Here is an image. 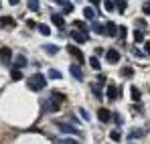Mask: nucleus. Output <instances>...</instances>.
<instances>
[{
  "label": "nucleus",
  "instance_id": "f257e3e1",
  "mask_svg": "<svg viewBox=\"0 0 150 144\" xmlns=\"http://www.w3.org/2000/svg\"><path fill=\"white\" fill-rule=\"evenodd\" d=\"M26 87H28L30 92H41V89L47 87V77H45L43 73H33V75L26 79Z\"/></svg>",
  "mask_w": 150,
  "mask_h": 144
},
{
  "label": "nucleus",
  "instance_id": "f03ea898",
  "mask_svg": "<svg viewBox=\"0 0 150 144\" xmlns=\"http://www.w3.org/2000/svg\"><path fill=\"white\" fill-rule=\"evenodd\" d=\"M65 99L63 94H59V92H53V96L49 99H45V104H43V112H57L59 108H61V101Z\"/></svg>",
  "mask_w": 150,
  "mask_h": 144
},
{
  "label": "nucleus",
  "instance_id": "7ed1b4c3",
  "mask_svg": "<svg viewBox=\"0 0 150 144\" xmlns=\"http://www.w3.org/2000/svg\"><path fill=\"white\" fill-rule=\"evenodd\" d=\"M10 61H12V51L8 47H2L0 49V63L2 65H10Z\"/></svg>",
  "mask_w": 150,
  "mask_h": 144
},
{
  "label": "nucleus",
  "instance_id": "20e7f679",
  "mask_svg": "<svg viewBox=\"0 0 150 144\" xmlns=\"http://www.w3.org/2000/svg\"><path fill=\"white\" fill-rule=\"evenodd\" d=\"M55 126L61 130V132H65V134H79V130L77 128H73V126H69V124H65V122H55Z\"/></svg>",
  "mask_w": 150,
  "mask_h": 144
},
{
  "label": "nucleus",
  "instance_id": "39448f33",
  "mask_svg": "<svg viewBox=\"0 0 150 144\" xmlns=\"http://www.w3.org/2000/svg\"><path fill=\"white\" fill-rule=\"evenodd\" d=\"M69 37L73 39L75 43H87V37H89V35H85V33H81V31H75V28H73Z\"/></svg>",
  "mask_w": 150,
  "mask_h": 144
},
{
  "label": "nucleus",
  "instance_id": "423d86ee",
  "mask_svg": "<svg viewBox=\"0 0 150 144\" xmlns=\"http://www.w3.org/2000/svg\"><path fill=\"white\" fill-rule=\"evenodd\" d=\"M105 59H108V63H118L120 61V51L118 49H108Z\"/></svg>",
  "mask_w": 150,
  "mask_h": 144
},
{
  "label": "nucleus",
  "instance_id": "0eeeda50",
  "mask_svg": "<svg viewBox=\"0 0 150 144\" xmlns=\"http://www.w3.org/2000/svg\"><path fill=\"white\" fill-rule=\"evenodd\" d=\"M67 51H69V53H71V55L75 57V61H77V65H81V63H83V53H81L79 49L75 47V45H69V47H67Z\"/></svg>",
  "mask_w": 150,
  "mask_h": 144
},
{
  "label": "nucleus",
  "instance_id": "6e6552de",
  "mask_svg": "<svg viewBox=\"0 0 150 144\" xmlns=\"http://www.w3.org/2000/svg\"><path fill=\"white\" fill-rule=\"evenodd\" d=\"M98 118H100V122L108 124V122L112 120V112H108L105 108H100V110H98Z\"/></svg>",
  "mask_w": 150,
  "mask_h": 144
},
{
  "label": "nucleus",
  "instance_id": "1a4fd4ad",
  "mask_svg": "<svg viewBox=\"0 0 150 144\" xmlns=\"http://www.w3.org/2000/svg\"><path fill=\"white\" fill-rule=\"evenodd\" d=\"M118 94H120V92H118V87H116L114 83H110V85H108V89H105V96H108V99H112V101H114V99L118 97Z\"/></svg>",
  "mask_w": 150,
  "mask_h": 144
},
{
  "label": "nucleus",
  "instance_id": "9d476101",
  "mask_svg": "<svg viewBox=\"0 0 150 144\" xmlns=\"http://www.w3.org/2000/svg\"><path fill=\"white\" fill-rule=\"evenodd\" d=\"M103 31H105L108 37H116V35H118V26H116L114 23H108L105 26H103Z\"/></svg>",
  "mask_w": 150,
  "mask_h": 144
},
{
  "label": "nucleus",
  "instance_id": "9b49d317",
  "mask_svg": "<svg viewBox=\"0 0 150 144\" xmlns=\"http://www.w3.org/2000/svg\"><path fill=\"white\" fill-rule=\"evenodd\" d=\"M51 21H53L55 26H59V28H63V26H65V18H63L61 14H53V16H51Z\"/></svg>",
  "mask_w": 150,
  "mask_h": 144
},
{
  "label": "nucleus",
  "instance_id": "f8f14e48",
  "mask_svg": "<svg viewBox=\"0 0 150 144\" xmlns=\"http://www.w3.org/2000/svg\"><path fill=\"white\" fill-rule=\"evenodd\" d=\"M83 16H85L87 21H93V18H96L98 14H96V10H93L91 6H85V8H83Z\"/></svg>",
  "mask_w": 150,
  "mask_h": 144
},
{
  "label": "nucleus",
  "instance_id": "ddd939ff",
  "mask_svg": "<svg viewBox=\"0 0 150 144\" xmlns=\"http://www.w3.org/2000/svg\"><path fill=\"white\" fill-rule=\"evenodd\" d=\"M0 24H2V26H10V28L16 26V23H14L12 16H2V18H0Z\"/></svg>",
  "mask_w": 150,
  "mask_h": 144
},
{
  "label": "nucleus",
  "instance_id": "4468645a",
  "mask_svg": "<svg viewBox=\"0 0 150 144\" xmlns=\"http://www.w3.org/2000/svg\"><path fill=\"white\" fill-rule=\"evenodd\" d=\"M71 75H73L75 79L81 81V79H83V71H81V67H79V65H71Z\"/></svg>",
  "mask_w": 150,
  "mask_h": 144
},
{
  "label": "nucleus",
  "instance_id": "2eb2a0df",
  "mask_svg": "<svg viewBox=\"0 0 150 144\" xmlns=\"http://www.w3.org/2000/svg\"><path fill=\"white\" fill-rule=\"evenodd\" d=\"M14 65H16V69L25 67V65H26V57H25V55H16V57H14Z\"/></svg>",
  "mask_w": 150,
  "mask_h": 144
},
{
  "label": "nucleus",
  "instance_id": "dca6fc26",
  "mask_svg": "<svg viewBox=\"0 0 150 144\" xmlns=\"http://www.w3.org/2000/svg\"><path fill=\"white\" fill-rule=\"evenodd\" d=\"M43 51L47 55H55V53H59V47L57 45H43Z\"/></svg>",
  "mask_w": 150,
  "mask_h": 144
},
{
  "label": "nucleus",
  "instance_id": "f3484780",
  "mask_svg": "<svg viewBox=\"0 0 150 144\" xmlns=\"http://www.w3.org/2000/svg\"><path fill=\"white\" fill-rule=\"evenodd\" d=\"M130 94H132V99H134V101H140V89H138V87H136V85H132V87H130Z\"/></svg>",
  "mask_w": 150,
  "mask_h": 144
},
{
  "label": "nucleus",
  "instance_id": "a211bd4d",
  "mask_svg": "<svg viewBox=\"0 0 150 144\" xmlns=\"http://www.w3.org/2000/svg\"><path fill=\"white\" fill-rule=\"evenodd\" d=\"M10 79H12V81H18V79H23V71L14 67V69L10 71Z\"/></svg>",
  "mask_w": 150,
  "mask_h": 144
},
{
  "label": "nucleus",
  "instance_id": "6ab92c4d",
  "mask_svg": "<svg viewBox=\"0 0 150 144\" xmlns=\"http://www.w3.org/2000/svg\"><path fill=\"white\" fill-rule=\"evenodd\" d=\"M110 138H112L114 142H120V140H122V132H120V130H112V132H110Z\"/></svg>",
  "mask_w": 150,
  "mask_h": 144
},
{
  "label": "nucleus",
  "instance_id": "aec40b11",
  "mask_svg": "<svg viewBox=\"0 0 150 144\" xmlns=\"http://www.w3.org/2000/svg\"><path fill=\"white\" fill-rule=\"evenodd\" d=\"M134 41L136 43H144V33L138 28V31H134Z\"/></svg>",
  "mask_w": 150,
  "mask_h": 144
},
{
  "label": "nucleus",
  "instance_id": "412c9836",
  "mask_svg": "<svg viewBox=\"0 0 150 144\" xmlns=\"http://www.w3.org/2000/svg\"><path fill=\"white\" fill-rule=\"evenodd\" d=\"M128 136H130V138H142V136H144V130H138V128H134V130H132Z\"/></svg>",
  "mask_w": 150,
  "mask_h": 144
},
{
  "label": "nucleus",
  "instance_id": "4be33fe9",
  "mask_svg": "<svg viewBox=\"0 0 150 144\" xmlns=\"http://www.w3.org/2000/svg\"><path fill=\"white\" fill-rule=\"evenodd\" d=\"M116 4H118V6H116V10H118V12H124L126 6H128V2H126V0H116Z\"/></svg>",
  "mask_w": 150,
  "mask_h": 144
},
{
  "label": "nucleus",
  "instance_id": "5701e85b",
  "mask_svg": "<svg viewBox=\"0 0 150 144\" xmlns=\"http://www.w3.org/2000/svg\"><path fill=\"white\" fill-rule=\"evenodd\" d=\"M103 8H105L108 12H112V10H116V6H114V2H112V0H103Z\"/></svg>",
  "mask_w": 150,
  "mask_h": 144
},
{
  "label": "nucleus",
  "instance_id": "b1692460",
  "mask_svg": "<svg viewBox=\"0 0 150 144\" xmlns=\"http://www.w3.org/2000/svg\"><path fill=\"white\" fill-rule=\"evenodd\" d=\"M75 28H77V31H81V33H85V35H87V26H85V24L81 23V21H75Z\"/></svg>",
  "mask_w": 150,
  "mask_h": 144
},
{
  "label": "nucleus",
  "instance_id": "393cba45",
  "mask_svg": "<svg viewBox=\"0 0 150 144\" xmlns=\"http://www.w3.org/2000/svg\"><path fill=\"white\" fill-rule=\"evenodd\" d=\"M89 65H91L93 69H100V59H98V57H89Z\"/></svg>",
  "mask_w": 150,
  "mask_h": 144
},
{
  "label": "nucleus",
  "instance_id": "a878e982",
  "mask_svg": "<svg viewBox=\"0 0 150 144\" xmlns=\"http://www.w3.org/2000/svg\"><path fill=\"white\" fill-rule=\"evenodd\" d=\"M28 8H30L33 12H37V10H39V0H28Z\"/></svg>",
  "mask_w": 150,
  "mask_h": 144
},
{
  "label": "nucleus",
  "instance_id": "bb28decb",
  "mask_svg": "<svg viewBox=\"0 0 150 144\" xmlns=\"http://www.w3.org/2000/svg\"><path fill=\"white\" fill-rule=\"evenodd\" d=\"M37 28H39V33H41V35H49V33H51V28L47 26V24H39Z\"/></svg>",
  "mask_w": 150,
  "mask_h": 144
},
{
  "label": "nucleus",
  "instance_id": "cd10ccee",
  "mask_svg": "<svg viewBox=\"0 0 150 144\" xmlns=\"http://www.w3.org/2000/svg\"><path fill=\"white\" fill-rule=\"evenodd\" d=\"M132 75H134V69L132 67H124L122 69V77H132Z\"/></svg>",
  "mask_w": 150,
  "mask_h": 144
},
{
  "label": "nucleus",
  "instance_id": "c85d7f7f",
  "mask_svg": "<svg viewBox=\"0 0 150 144\" xmlns=\"http://www.w3.org/2000/svg\"><path fill=\"white\" fill-rule=\"evenodd\" d=\"M118 35H120V39L124 41L126 35H128V28H126V26H118Z\"/></svg>",
  "mask_w": 150,
  "mask_h": 144
},
{
  "label": "nucleus",
  "instance_id": "c756f323",
  "mask_svg": "<svg viewBox=\"0 0 150 144\" xmlns=\"http://www.w3.org/2000/svg\"><path fill=\"white\" fill-rule=\"evenodd\" d=\"M91 89H93V94H96L98 97L101 96V85L100 83H91Z\"/></svg>",
  "mask_w": 150,
  "mask_h": 144
},
{
  "label": "nucleus",
  "instance_id": "7c9ffc66",
  "mask_svg": "<svg viewBox=\"0 0 150 144\" xmlns=\"http://www.w3.org/2000/svg\"><path fill=\"white\" fill-rule=\"evenodd\" d=\"M91 28H93L96 33H100V35H101V33H105V31H103V26H101L100 23H93V24H91Z\"/></svg>",
  "mask_w": 150,
  "mask_h": 144
},
{
  "label": "nucleus",
  "instance_id": "2f4dec72",
  "mask_svg": "<svg viewBox=\"0 0 150 144\" xmlns=\"http://www.w3.org/2000/svg\"><path fill=\"white\" fill-rule=\"evenodd\" d=\"M59 144H79L77 140H73V138H61L59 140Z\"/></svg>",
  "mask_w": 150,
  "mask_h": 144
},
{
  "label": "nucleus",
  "instance_id": "473e14b6",
  "mask_svg": "<svg viewBox=\"0 0 150 144\" xmlns=\"http://www.w3.org/2000/svg\"><path fill=\"white\" fill-rule=\"evenodd\" d=\"M49 77H51V79H61V73L55 71V69H51V71H49Z\"/></svg>",
  "mask_w": 150,
  "mask_h": 144
},
{
  "label": "nucleus",
  "instance_id": "72a5a7b5",
  "mask_svg": "<svg viewBox=\"0 0 150 144\" xmlns=\"http://www.w3.org/2000/svg\"><path fill=\"white\" fill-rule=\"evenodd\" d=\"M112 118H114V122H116L118 126H122V124H124V120L120 118V114H112Z\"/></svg>",
  "mask_w": 150,
  "mask_h": 144
},
{
  "label": "nucleus",
  "instance_id": "f704fd0d",
  "mask_svg": "<svg viewBox=\"0 0 150 144\" xmlns=\"http://www.w3.org/2000/svg\"><path fill=\"white\" fill-rule=\"evenodd\" d=\"M63 12H65V14L73 12V4H65V6H63Z\"/></svg>",
  "mask_w": 150,
  "mask_h": 144
},
{
  "label": "nucleus",
  "instance_id": "c9c22d12",
  "mask_svg": "<svg viewBox=\"0 0 150 144\" xmlns=\"http://www.w3.org/2000/svg\"><path fill=\"white\" fill-rule=\"evenodd\" d=\"M79 116H81L83 120H87V118H89V114H87V110H83V108H79Z\"/></svg>",
  "mask_w": 150,
  "mask_h": 144
},
{
  "label": "nucleus",
  "instance_id": "e433bc0d",
  "mask_svg": "<svg viewBox=\"0 0 150 144\" xmlns=\"http://www.w3.org/2000/svg\"><path fill=\"white\" fill-rule=\"evenodd\" d=\"M142 10H144L146 14H150V0H148V2H146V4H144V6H142Z\"/></svg>",
  "mask_w": 150,
  "mask_h": 144
},
{
  "label": "nucleus",
  "instance_id": "4c0bfd02",
  "mask_svg": "<svg viewBox=\"0 0 150 144\" xmlns=\"http://www.w3.org/2000/svg\"><path fill=\"white\" fill-rule=\"evenodd\" d=\"M132 53H134L136 57H142V51H140V49H138V47H134V49H132Z\"/></svg>",
  "mask_w": 150,
  "mask_h": 144
},
{
  "label": "nucleus",
  "instance_id": "58836bf2",
  "mask_svg": "<svg viewBox=\"0 0 150 144\" xmlns=\"http://www.w3.org/2000/svg\"><path fill=\"white\" fill-rule=\"evenodd\" d=\"M136 24H138V28H146V21H136Z\"/></svg>",
  "mask_w": 150,
  "mask_h": 144
},
{
  "label": "nucleus",
  "instance_id": "ea45409f",
  "mask_svg": "<svg viewBox=\"0 0 150 144\" xmlns=\"http://www.w3.org/2000/svg\"><path fill=\"white\" fill-rule=\"evenodd\" d=\"M144 51H146V55H150V41L144 43Z\"/></svg>",
  "mask_w": 150,
  "mask_h": 144
},
{
  "label": "nucleus",
  "instance_id": "a19ab883",
  "mask_svg": "<svg viewBox=\"0 0 150 144\" xmlns=\"http://www.w3.org/2000/svg\"><path fill=\"white\" fill-rule=\"evenodd\" d=\"M89 2H91V4H100V0H89Z\"/></svg>",
  "mask_w": 150,
  "mask_h": 144
},
{
  "label": "nucleus",
  "instance_id": "79ce46f5",
  "mask_svg": "<svg viewBox=\"0 0 150 144\" xmlns=\"http://www.w3.org/2000/svg\"><path fill=\"white\" fill-rule=\"evenodd\" d=\"M8 2H10V4H18V0H8Z\"/></svg>",
  "mask_w": 150,
  "mask_h": 144
}]
</instances>
